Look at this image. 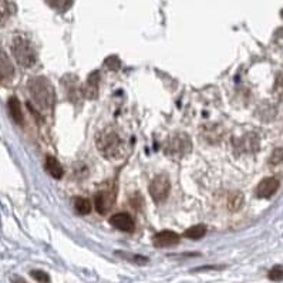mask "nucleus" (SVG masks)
<instances>
[{
  "label": "nucleus",
  "instance_id": "obj_24",
  "mask_svg": "<svg viewBox=\"0 0 283 283\" xmlns=\"http://www.w3.org/2000/svg\"><path fill=\"white\" fill-rule=\"evenodd\" d=\"M275 94L278 95L279 100L283 101V74H281L278 79H276V84H275Z\"/></svg>",
  "mask_w": 283,
  "mask_h": 283
},
{
  "label": "nucleus",
  "instance_id": "obj_19",
  "mask_svg": "<svg viewBox=\"0 0 283 283\" xmlns=\"http://www.w3.org/2000/svg\"><path fill=\"white\" fill-rule=\"evenodd\" d=\"M71 1H73V0H47V3H48L53 9L60 11L67 10L68 7H70V4H71Z\"/></svg>",
  "mask_w": 283,
  "mask_h": 283
},
{
  "label": "nucleus",
  "instance_id": "obj_9",
  "mask_svg": "<svg viewBox=\"0 0 283 283\" xmlns=\"http://www.w3.org/2000/svg\"><path fill=\"white\" fill-rule=\"evenodd\" d=\"M114 196L108 191H100V192L95 193V198H94V204H95V209L98 214L105 215L111 206H113Z\"/></svg>",
  "mask_w": 283,
  "mask_h": 283
},
{
  "label": "nucleus",
  "instance_id": "obj_22",
  "mask_svg": "<svg viewBox=\"0 0 283 283\" xmlns=\"http://www.w3.org/2000/svg\"><path fill=\"white\" fill-rule=\"evenodd\" d=\"M30 275L33 276L37 282H40V283H48L50 282V276H48V275H47L46 272H43V271H32V272H30Z\"/></svg>",
  "mask_w": 283,
  "mask_h": 283
},
{
  "label": "nucleus",
  "instance_id": "obj_25",
  "mask_svg": "<svg viewBox=\"0 0 283 283\" xmlns=\"http://www.w3.org/2000/svg\"><path fill=\"white\" fill-rule=\"evenodd\" d=\"M11 283H26V281L20 278V276H13L11 278Z\"/></svg>",
  "mask_w": 283,
  "mask_h": 283
},
{
  "label": "nucleus",
  "instance_id": "obj_3",
  "mask_svg": "<svg viewBox=\"0 0 283 283\" xmlns=\"http://www.w3.org/2000/svg\"><path fill=\"white\" fill-rule=\"evenodd\" d=\"M11 51H13L16 61L22 67H32L36 64V60H37L36 51H34L33 46L30 45V42L26 37L16 36L11 43Z\"/></svg>",
  "mask_w": 283,
  "mask_h": 283
},
{
  "label": "nucleus",
  "instance_id": "obj_2",
  "mask_svg": "<svg viewBox=\"0 0 283 283\" xmlns=\"http://www.w3.org/2000/svg\"><path fill=\"white\" fill-rule=\"evenodd\" d=\"M95 142H97V149L101 152L104 158H121V155H123V140L114 130L105 128V130L100 131L97 134Z\"/></svg>",
  "mask_w": 283,
  "mask_h": 283
},
{
  "label": "nucleus",
  "instance_id": "obj_7",
  "mask_svg": "<svg viewBox=\"0 0 283 283\" xmlns=\"http://www.w3.org/2000/svg\"><path fill=\"white\" fill-rule=\"evenodd\" d=\"M152 242L157 248H168V246H174L180 242V235L172 231H162L154 236Z\"/></svg>",
  "mask_w": 283,
  "mask_h": 283
},
{
  "label": "nucleus",
  "instance_id": "obj_17",
  "mask_svg": "<svg viewBox=\"0 0 283 283\" xmlns=\"http://www.w3.org/2000/svg\"><path fill=\"white\" fill-rule=\"evenodd\" d=\"M13 13V4L9 0H0V26L9 20Z\"/></svg>",
  "mask_w": 283,
  "mask_h": 283
},
{
  "label": "nucleus",
  "instance_id": "obj_18",
  "mask_svg": "<svg viewBox=\"0 0 283 283\" xmlns=\"http://www.w3.org/2000/svg\"><path fill=\"white\" fill-rule=\"evenodd\" d=\"M242 204H243V196H242V193L240 192L232 193V195L229 196L228 206H229L231 211H238L239 208L242 206Z\"/></svg>",
  "mask_w": 283,
  "mask_h": 283
},
{
  "label": "nucleus",
  "instance_id": "obj_1",
  "mask_svg": "<svg viewBox=\"0 0 283 283\" xmlns=\"http://www.w3.org/2000/svg\"><path fill=\"white\" fill-rule=\"evenodd\" d=\"M27 90L33 102L40 110H50L54 104V89L48 79L37 76L29 80Z\"/></svg>",
  "mask_w": 283,
  "mask_h": 283
},
{
  "label": "nucleus",
  "instance_id": "obj_8",
  "mask_svg": "<svg viewBox=\"0 0 283 283\" xmlns=\"http://www.w3.org/2000/svg\"><path fill=\"white\" fill-rule=\"evenodd\" d=\"M110 224L114 228H117L118 231H123V232H133L134 231V221L133 218L124 214V212H120V214H114L110 218Z\"/></svg>",
  "mask_w": 283,
  "mask_h": 283
},
{
  "label": "nucleus",
  "instance_id": "obj_13",
  "mask_svg": "<svg viewBox=\"0 0 283 283\" xmlns=\"http://www.w3.org/2000/svg\"><path fill=\"white\" fill-rule=\"evenodd\" d=\"M46 170L56 180H60L63 177V168H61L60 162L54 157H51V155H48L46 158Z\"/></svg>",
  "mask_w": 283,
  "mask_h": 283
},
{
  "label": "nucleus",
  "instance_id": "obj_16",
  "mask_svg": "<svg viewBox=\"0 0 283 283\" xmlns=\"http://www.w3.org/2000/svg\"><path fill=\"white\" fill-rule=\"evenodd\" d=\"M205 234H206V227L205 225H193L189 229H187L184 232V236L188 239H193V240H198V239L204 238Z\"/></svg>",
  "mask_w": 283,
  "mask_h": 283
},
{
  "label": "nucleus",
  "instance_id": "obj_15",
  "mask_svg": "<svg viewBox=\"0 0 283 283\" xmlns=\"http://www.w3.org/2000/svg\"><path fill=\"white\" fill-rule=\"evenodd\" d=\"M74 208H76L77 214H80V215H89L91 212L93 205L87 198L77 196V198H74Z\"/></svg>",
  "mask_w": 283,
  "mask_h": 283
},
{
  "label": "nucleus",
  "instance_id": "obj_14",
  "mask_svg": "<svg viewBox=\"0 0 283 283\" xmlns=\"http://www.w3.org/2000/svg\"><path fill=\"white\" fill-rule=\"evenodd\" d=\"M13 74H14V68L11 66L9 57L0 51V77L1 80L10 79Z\"/></svg>",
  "mask_w": 283,
  "mask_h": 283
},
{
  "label": "nucleus",
  "instance_id": "obj_20",
  "mask_svg": "<svg viewBox=\"0 0 283 283\" xmlns=\"http://www.w3.org/2000/svg\"><path fill=\"white\" fill-rule=\"evenodd\" d=\"M269 279L275 281V282H279L283 279V266H275L269 271Z\"/></svg>",
  "mask_w": 283,
  "mask_h": 283
},
{
  "label": "nucleus",
  "instance_id": "obj_6",
  "mask_svg": "<svg viewBox=\"0 0 283 283\" xmlns=\"http://www.w3.org/2000/svg\"><path fill=\"white\" fill-rule=\"evenodd\" d=\"M278 188H279V180L269 177L259 182V185L256 188V195L259 198H271L273 193L278 191Z\"/></svg>",
  "mask_w": 283,
  "mask_h": 283
},
{
  "label": "nucleus",
  "instance_id": "obj_21",
  "mask_svg": "<svg viewBox=\"0 0 283 283\" xmlns=\"http://www.w3.org/2000/svg\"><path fill=\"white\" fill-rule=\"evenodd\" d=\"M105 67L110 68V70H114V71H117L118 68L121 67V61H120V58L117 56L108 57V58L105 60Z\"/></svg>",
  "mask_w": 283,
  "mask_h": 283
},
{
  "label": "nucleus",
  "instance_id": "obj_4",
  "mask_svg": "<svg viewBox=\"0 0 283 283\" xmlns=\"http://www.w3.org/2000/svg\"><path fill=\"white\" fill-rule=\"evenodd\" d=\"M171 184L167 175H158L157 178H154L151 184H149V193L151 198L154 199V202L161 204L164 202L168 195H170Z\"/></svg>",
  "mask_w": 283,
  "mask_h": 283
},
{
  "label": "nucleus",
  "instance_id": "obj_23",
  "mask_svg": "<svg viewBox=\"0 0 283 283\" xmlns=\"http://www.w3.org/2000/svg\"><path fill=\"white\" fill-rule=\"evenodd\" d=\"M283 161V148H276L275 151L272 152V157L269 159L271 164H281Z\"/></svg>",
  "mask_w": 283,
  "mask_h": 283
},
{
  "label": "nucleus",
  "instance_id": "obj_11",
  "mask_svg": "<svg viewBox=\"0 0 283 283\" xmlns=\"http://www.w3.org/2000/svg\"><path fill=\"white\" fill-rule=\"evenodd\" d=\"M181 147L187 148V149L191 151V141L185 136L174 137L170 144V152H172V154H180V155H181V154H185L181 149Z\"/></svg>",
  "mask_w": 283,
  "mask_h": 283
},
{
  "label": "nucleus",
  "instance_id": "obj_5",
  "mask_svg": "<svg viewBox=\"0 0 283 283\" xmlns=\"http://www.w3.org/2000/svg\"><path fill=\"white\" fill-rule=\"evenodd\" d=\"M61 87H63V93H66L70 101L76 102L81 97L83 94V89L80 87L79 79L68 74L64 79H61Z\"/></svg>",
  "mask_w": 283,
  "mask_h": 283
},
{
  "label": "nucleus",
  "instance_id": "obj_12",
  "mask_svg": "<svg viewBox=\"0 0 283 283\" xmlns=\"http://www.w3.org/2000/svg\"><path fill=\"white\" fill-rule=\"evenodd\" d=\"M7 107H9V113H10L11 118L14 120V123L22 125L23 121H24V117H23L22 107H20L19 100L16 97H10L9 102H7Z\"/></svg>",
  "mask_w": 283,
  "mask_h": 283
},
{
  "label": "nucleus",
  "instance_id": "obj_26",
  "mask_svg": "<svg viewBox=\"0 0 283 283\" xmlns=\"http://www.w3.org/2000/svg\"><path fill=\"white\" fill-rule=\"evenodd\" d=\"M1 81H3V80H1V77H0V83H1Z\"/></svg>",
  "mask_w": 283,
  "mask_h": 283
},
{
  "label": "nucleus",
  "instance_id": "obj_10",
  "mask_svg": "<svg viewBox=\"0 0 283 283\" xmlns=\"http://www.w3.org/2000/svg\"><path fill=\"white\" fill-rule=\"evenodd\" d=\"M98 84H100V73L98 71H93L90 76L87 77L86 86L83 89V93H84L86 98L95 100L98 97Z\"/></svg>",
  "mask_w": 283,
  "mask_h": 283
}]
</instances>
